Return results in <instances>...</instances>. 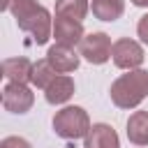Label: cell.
I'll return each instance as SVG.
<instances>
[{
  "instance_id": "ba28073f",
  "label": "cell",
  "mask_w": 148,
  "mask_h": 148,
  "mask_svg": "<svg viewBox=\"0 0 148 148\" xmlns=\"http://www.w3.org/2000/svg\"><path fill=\"white\" fill-rule=\"evenodd\" d=\"M83 23L81 21H74V18H65V16H56V23H53V37L58 44H65V46H76L81 44L83 39Z\"/></svg>"
},
{
  "instance_id": "3957f363",
  "label": "cell",
  "mask_w": 148,
  "mask_h": 148,
  "mask_svg": "<svg viewBox=\"0 0 148 148\" xmlns=\"http://www.w3.org/2000/svg\"><path fill=\"white\" fill-rule=\"evenodd\" d=\"M90 130V118L81 106H65L53 116V132L65 139V141H74L86 136Z\"/></svg>"
},
{
  "instance_id": "2e32d148",
  "label": "cell",
  "mask_w": 148,
  "mask_h": 148,
  "mask_svg": "<svg viewBox=\"0 0 148 148\" xmlns=\"http://www.w3.org/2000/svg\"><path fill=\"white\" fill-rule=\"evenodd\" d=\"M0 148H32L23 136H5L0 141Z\"/></svg>"
},
{
  "instance_id": "7c38bea8",
  "label": "cell",
  "mask_w": 148,
  "mask_h": 148,
  "mask_svg": "<svg viewBox=\"0 0 148 148\" xmlns=\"http://www.w3.org/2000/svg\"><path fill=\"white\" fill-rule=\"evenodd\" d=\"M127 139L134 146H148V111H134L130 116Z\"/></svg>"
},
{
  "instance_id": "277c9868",
  "label": "cell",
  "mask_w": 148,
  "mask_h": 148,
  "mask_svg": "<svg viewBox=\"0 0 148 148\" xmlns=\"http://www.w3.org/2000/svg\"><path fill=\"white\" fill-rule=\"evenodd\" d=\"M111 49H113V44H111V39H109L106 32L83 35V39H81V44H79V53H81L88 62H92V65L106 62V60L111 58Z\"/></svg>"
},
{
  "instance_id": "d6986e66",
  "label": "cell",
  "mask_w": 148,
  "mask_h": 148,
  "mask_svg": "<svg viewBox=\"0 0 148 148\" xmlns=\"http://www.w3.org/2000/svg\"><path fill=\"white\" fill-rule=\"evenodd\" d=\"M9 5H12V0H0V7L2 9H9Z\"/></svg>"
},
{
  "instance_id": "5bb4252c",
  "label": "cell",
  "mask_w": 148,
  "mask_h": 148,
  "mask_svg": "<svg viewBox=\"0 0 148 148\" xmlns=\"http://www.w3.org/2000/svg\"><path fill=\"white\" fill-rule=\"evenodd\" d=\"M88 14V0H56V16L83 21Z\"/></svg>"
},
{
  "instance_id": "52a82bcc",
  "label": "cell",
  "mask_w": 148,
  "mask_h": 148,
  "mask_svg": "<svg viewBox=\"0 0 148 148\" xmlns=\"http://www.w3.org/2000/svg\"><path fill=\"white\" fill-rule=\"evenodd\" d=\"M79 56L74 51V46H65V44H53L49 51H46V60L51 62V67L58 72V74H67V72H74L79 67Z\"/></svg>"
},
{
  "instance_id": "4fadbf2b",
  "label": "cell",
  "mask_w": 148,
  "mask_h": 148,
  "mask_svg": "<svg viewBox=\"0 0 148 148\" xmlns=\"http://www.w3.org/2000/svg\"><path fill=\"white\" fill-rule=\"evenodd\" d=\"M125 12L123 0H92V14L99 21H118Z\"/></svg>"
},
{
  "instance_id": "9a60e30c",
  "label": "cell",
  "mask_w": 148,
  "mask_h": 148,
  "mask_svg": "<svg viewBox=\"0 0 148 148\" xmlns=\"http://www.w3.org/2000/svg\"><path fill=\"white\" fill-rule=\"evenodd\" d=\"M56 76H58V72H56V69L51 67V62L44 58V60H37V62H35V67H32V81H30V83H32L35 88L46 90V86H49Z\"/></svg>"
},
{
  "instance_id": "5b68a950",
  "label": "cell",
  "mask_w": 148,
  "mask_h": 148,
  "mask_svg": "<svg viewBox=\"0 0 148 148\" xmlns=\"http://www.w3.org/2000/svg\"><path fill=\"white\" fill-rule=\"evenodd\" d=\"M111 58H113L116 67H120V69H136L143 62V49L139 42H134L130 37H120L113 42Z\"/></svg>"
},
{
  "instance_id": "ac0fdd59",
  "label": "cell",
  "mask_w": 148,
  "mask_h": 148,
  "mask_svg": "<svg viewBox=\"0 0 148 148\" xmlns=\"http://www.w3.org/2000/svg\"><path fill=\"white\" fill-rule=\"evenodd\" d=\"M136 7H148V0H132Z\"/></svg>"
},
{
  "instance_id": "8fae6325",
  "label": "cell",
  "mask_w": 148,
  "mask_h": 148,
  "mask_svg": "<svg viewBox=\"0 0 148 148\" xmlns=\"http://www.w3.org/2000/svg\"><path fill=\"white\" fill-rule=\"evenodd\" d=\"M44 95H46V102H49V104H65V102L74 95V81H72L69 76H56V79L46 86Z\"/></svg>"
},
{
  "instance_id": "8992f818",
  "label": "cell",
  "mask_w": 148,
  "mask_h": 148,
  "mask_svg": "<svg viewBox=\"0 0 148 148\" xmlns=\"http://www.w3.org/2000/svg\"><path fill=\"white\" fill-rule=\"evenodd\" d=\"M35 104V95L25 83L9 81L2 88V106L12 113H28Z\"/></svg>"
},
{
  "instance_id": "7a4b0ae2",
  "label": "cell",
  "mask_w": 148,
  "mask_h": 148,
  "mask_svg": "<svg viewBox=\"0 0 148 148\" xmlns=\"http://www.w3.org/2000/svg\"><path fill=\"white\" fill-rule=\"evenodd\" d=\"M111 102L118 109H134L148 97V69H127L111 83Z\"/></svg>"
},
{
  "instance_id": "30bf717a",
  "label": "cell",
  "mask_w": 148,
  "mask_h": 148,
  "mask_svg": "<svg viewBox=\"0 0 148 148\" xmlns=\"http://www.w3.org/2000/svg\"><path fill=\"white\" fill-rule=\"evenodd\" d=\"M32 67H35V62H30L28 58H5L2 60V74L7 76V81H16V83L32 81Z\"/></svg>"
},
{
  "instance_id": "e0dca14e",
  "label": "cell",
  "mask_w": 148,
  "mask_h": 148,
  "mask_svg": "<svg viewBox=\"0 0 148 148\" xmlns=\"http://www.w3.org/2000/svg\"><path fill=\"white\" fill-rule=\"evenodd\" d=\"M136 32H139V37H141V42H143V44H148V14H143V16L139 18V25H136Z\"/></svg>"
},
{
  "instance_id": "9c48e42d",
  "label": "cell",
  "mask_w": 148,
  "mask_h": 148,
  "mask_svg": "<svg viewBox=\"0 0 148 148\" xmlns=\"http://www.w3.org/2000/svg\"><path fill=\"white\" fill-rule=\"evenodd\" d=\"M83 148H120V141H118V134L111 125L97 123L83 136Z\"/></svg>"
},
{
  "instance_id": "6da1fadb",
  "label": "cell",
  "mask_w": 148,
  "mask_h": 148,
  "mask_svg": "<svg viewBox=\"0 0 148 148\" xmlns=\"http://www.w3.org/2000/svg\"><path fill=\"white\" fill-rule=\"evenodd\" d=\"M7 12H12V16L16 18L18 28L23 32H28L35 39V44H46L49 42L51 32H53L51 14L37 0H12Z\"/></svg>"
}]
</instances>
